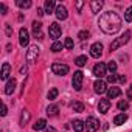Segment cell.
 Returning <instances> with one entry per match:
<instances>
[{
    "mask_svg": "<svg viewBox=\"0 0 132 132\" xmlns=\"http://www.w3.org/2000/svg\"><path fill=\"white\" fill-rule=\"evenodd\" d=\"M98 25H100V28H101L103 33H106V34H115V33H118L121 30L123 20H121V17L115 11H107V13H103L100 16Z\"/></svg>",
    "mask_w": 132,
    "mask_h": 132,
    "instance_id": "1",
    "label": "cell"
},
{
    "mask_svg": "<svg viewBox=\"0 0 132 132\" xmlns=\"http://www.w3.org/2000/svg\"><path fill=\"white\" fill-rule=\"evenodd\" d=\"M129 40H130V31H124V34H121L120 37H115V39H113V42L110 44V51L118 50L120 47L126 45Z\"/></svg>",
    "mask_w": 132,
    "mask_h": 132,
    "instance_id": "2",
    "label": "cell"
},
{
    "mask_svg": "<svg viewBox=\"0 0 132 132\" xmlns=\"http://www.w3.org/2000/svg\"><path fill=\"white\" fill-rule=\"evenodd\" d=\"M69 65L67 64H59V62H54L53 65H51V72L54 73V75H57V76H64V75H67L69 73Z\"/></svg>",
    "mask_w": 132,
    "mask_h": 132,
    "instance_id": "3",
    "label": "cell"
},
{
    "mask_svg": "<svg viewBox=\"0 0 132 132\" xmlns=\"http://www.w3.org/2000/svg\"><path fill=\"white\" fill-rule=\"evenodd\" d=\"M39 57V47L37 45H30L27 50V61L30 64H34Z\"/></svg>",
    "mask_w": 132,
    "mask_h": 132,
    "instance_id": "4",
    "label": "cell"
},
{
    "mask_svg": "<svg viewBox=\"0 0 132 132\" xmlns=\"http://www.w3.org/2000/svg\"><path fill=\"white\" fill-rule=\"evenodd\" d=\"M61 33H62V30H61V27H59V23H57V22H53V23H50L48 34H50V37H51L54 42L57 40V37H61Z\"/></svg>",
    "mask_w": 132,
    "mask_h": 132,
    "instance_id": "5",
    "label": "cell"
},
{
    "mask_svg": "<svg viewBox=\"0 0 132 132\" xmlns=\"http://www.w3.org/2000/svg\"><path fill=\"white\" fill-rule=\"evenodd\" d=\"M82 81H84V73L82 72H75V75H73V79H72V84H73V89L75 90H81L82 89Z\"/></svg>",
    "mask_w": 132,
    "mask_h": 132,
    "instance_id": "6",
    "label": "cell"
},
{
    "mask_svg": "<svg viewBox=\"0 0 132 132\" xmlns=\"http://www.w3.org/2000/svg\"><path fill=\"white\" fill-rule=\"evenodd\" d=\"M86 129H87V132H96L100 129V121L95 117H89L86 120Z\"/></svg>",
    "mask_w": 132,
    "mask_h": 132,
    "instance_id": "7",
    "label": "cell"
},
{
    "mask_svg": "<svg viewBox=\"0 0 132 132\" xmlns=\"http://www.w3.org/2000/svg\"><path fill=\"white\" fill-rule=\"evenodd\" d=\"M106 70H107V65L103 64V62H98L95 67H93V75L101 79L103 76H106Z\"/></svg>",
    "mask_w": 132,
    "mask_h": 132,
    "instance_id": "8",
    "label": "cell"
},
{
    "mask_svg": "<svg viewBox=\"0 0 132 132\" xmlns=\"http://www.w3.org/2000/svg\"><path fill=\"white\" fill-rule=\"evenodd\" d=\"M101 54H103V44L101 42H95L90 47V56L98 59V57H101Z\"/></svg>",
    "mask_w": 132,
    "mask_h": 132,
    "instance_id": "9",
    "label": "cell"
},
{
    "mask_svg": "<svg viewBox=\"0 0 132 132\" xmlns=\"http://www.w3.org/2000/svg\"><path fill=\"white\" fill-rule=\"evenodd\" d=\"M19 42L22 47H28V44H30V34L25 28H20V31H19Z\"/></svg>",
    "mask_w": 132,
    "mask_h": 132,
    "instance_id": "10",
    "label": "cell"
},
{
    "mask_svg": "<svg viewBox=\"0 0 132 132\" xmlns=\"http://www.w3.org/2000/svg\"><path fill=\"white\" fill-rule=\"evenodd\" d=\"M54 14H56V17H57L59 20H65V19L69 17L67 8H65L64 5H57V6H56V11H54Z\"/></svg>",
    "mask_w": 132,
    "mask_h": 132,
    "instance_id": "11",
    "label": "cell"
},
{
    "mask_svg": "<svg viewBox=\"0 0 132 132\" xmlns=\"http://www.w3.org/2000/svg\"><path fill=\"white\" fill-rule=\"evenodd\" d=\"M93 87H95V92H96V93H100V95H103V93H106V92L109 90V89H107V84H106L103 79H98V81H95Z\"/></svg>",
    "mask_w": 132,
    "mask_h": 132,
    "instance_id": "12",
    "label": "cell"
},
{
    "mask_svg": "<svg viewBox=\"0 0 132 132\" xmlns=\"http://www.w3.org/2000/svg\"><path fill=\"white\" fill-rule=\"evenodd\" d=\"M103 6H104V2H103V0H93V2H90V10H92L93 14H98V13L103 10Z\"/></svg>",
    "mask_w": 132,
    "mask_h": 132,
    "instance_id": "13",
    "label": "cell"
},
{
    "mask_svg": "<svg viewBox=\"0 0 132 132\" xmlns=\"http://www.w3.org/2000/svg\"><path fill=\"white\" fill-rule=\"evenodd\" d=\"M10 75H11V65H10L8 62H3V65H2V73H0V78H2L3 81H6V79L10 78Z\"/></svg>",
    "mask_w": 132,
    "mask_h": 132,
    "instance_id": "14",
    "label": "cell"
},
{
    "mask_svg": "<svg viewBox=\"0 0 132 132\" xmlns=\"http://www.w3.org/2000/svg\"><path fill=\"white\" fill-rule=\"evenodd\" d=\"M109 109H110V101H109V100H100V103H98V110H100V113H107Z\"/></svg>",
    "mask_w": 132,
    "mask_h": 132,
    "instance_id": "15",
    "label": "cell"
},
{
    "mask_svg": "<svg viewBox=\"0 0 132 132\" xmlns=\"http://www.w3.org/2000/svg\"><path fill=\"white\" fill-rule=\"evenodd\" d=\"M16 86H17V81L13 78V79H10L8 82H6V86H5V93L6 95H11L14 90H16Z\"/></svg>",
    "mask_w": 132,
    "mask_h": 132,
    "instance_id": "16",
    "label": "cell"
},
{
    "mask_svg": "<svg viewBox=\"0 0 132 132\" xmlns=\"http://www.w3.org/2000/svg\"><path fill=\"white\" fill-rule=\"evenodd\" d=\"M56 3H54V0H47L45 2V6H44V11L47 13V14H51V13H54L56 11Z\"/></svg>",
    "mask_w": 132,
    "mask_h": 132,
    "instance_id": "17",
    "label": "cell"
},
{
    "mask_svg": "<svg viewBox=\"0 0 132 132\" xmlns=\"http://www.w3.org/2000/svg\"><path fill=\"white\" fill-rule=\"evenodd\" d=\"M127 121V115L126 113H118V115H115V118H113V124L115 126H121V124H124Z\"/></svg>",
    "mask_w": 132,
    "mask_h": 132,
    "instance_id": "18",
    "label": "cell"
},
{
    "mask_svg": "<svg viewBox=\"0 0 132 132\" xmlns=\"http://www.w3.org/2000/svg\"><path fill=\"white\" fill-rule=\"evenodd\" d=\"M72 126H73L75 132H82V130L86 129V123H84V121H81V120H75V121L72 123Z\"/></svg>",
    "mask_w": 132,
    "mask_h": 132,
    "instance_id": "19",
    "label": "cell"
},
{
    "mask_svg": "<svg viewBox=\"0 0 132 132\" xmlns=\"http://www.w3.org/2000/svg\"><path fill=\"white\" fill-rule=\"evenodd\" d=\"M120 95H121V90H120L118 87H110V89L107 90L109 100H113V98H117V96H120Z\"/></svg>",
    "mask_w": 132,
    "mask_h": 132,
    "instance_id": "20",
    "label": "cell"
},
{
    "mask_svg": "<svg viewBox=\"0 0 132 132\" xmlns=\"http://www.w3.org/2000/svg\"><path fill=\"white\" fill-rule=\"evenodd\" d=\"M28 121H30V112H28L27 109H23V110H22V115H20V123H19V124L23 127Z\"/></svg>",
    "mask_w": 132,
    "mask_h": 132,
    "instance_id": "21",
    "label": "cell"
},
{
    "mask_svg": "<svg viewBox=\"0 0 132 132\" xmlns=\"http://www.w3.org/2000/svg\"><path fill=\"white\" fill-rule=\"evenodd\" d=\"M45 127H47V121H45L44 118L37 120V121L34 123V126H33V129H34V130H42V129H45Z\"/></svg>",
    "mask_w": 132,
    "mask_h": 132,
    "instance_id": "22",
    "label": "cell"
},
{
    "mask_svg": "<svg viewBox=\"0 0 132 132\" xmlns=\"http://www.w3.org/2000/svg\"><path fill=\"white\" fill-rule=\"evenodd\" d=\"M40 25H42V23H40V22H37V20H34V22H33V31H34V34H36V36H39L37 39H44V37H42V34H40Z\"/></svg>",
    "mask_w": 132,
    "mask_h": 132,
    "instance_id": "23",
    "label": "cell"
},
{
    "mask_svg": "<svg viewBox=\"0 0 132 132\" xmlns=\"http://www.w3.org/2000/svg\"><path fill=\"white\" fill-rule=\"evenodd\" d=\"M57 112H59V107H57V106H48V107H47V113H48L50 117L57 115Z\"/></svg>",
    "mask_w": 132,
    "mask_h": 132,
    "instance_id": "24",
    "label": "cell"
},
{
    "mask_svg": "<svg viewBox=\"0 0 132 132\" xmlns=\"http://www.w3.org/2000/svg\"><path fill=\"white\" fill-rule=\"evenodd\" d=\"M17 6H19V8L27 10V8H30V6H31V2H30V0H17Z\"/></svg>",
    "mask_w": 132,
    "mask_h": 132,
    "instance_id": "25",
    "label": "cell"
},
{
    "mask_svg": "<svg viewBox=\"0 0 132 132\" xmlns=\"http://www.w3.org/2000/svg\"><path fill=\"white\" fill-rule=\"evenodd\" d=\"M57 95H59V90H57L56 87H53V89L48 92V100H50V101H53V100H56V98H57Z\"/></svg>",
    "mask_w": 132,
    "mask_h": 132,
    "instance_id": "26",
    "label": "cell"
},
{
    "mask_svg": "<svg viewBox=\"0 0 132 132\" xmlns=\"http://www.w3.org/2000/svg\"><path fill=\"white\" fill-rule=\"evenodd\" d=\"M75 64L79 65V67H82V65L87 64V57H86V56H78V57L75 59Z\"/></svg>",
    "mask_w": 132,
    "mask_h": 132,
    "instance_id": "27",
    "label": "cell"
},
{
    "mask_svg": "<svg viewBox=\"0 0 132 132\" xmlns=\"http://www.w3.org/2000/svg\"><path fill=\"white\" fill-rule=\"evenodd\" d=\"M64 47L67 48V50H72V48L75 47V44H73V39H72V37H67V39L64 40Z\"/></svg>",
    "mask_w": 132,
    "mask_h": 132,
    "instance_id": "28",
    "label": "cell"
},
{
    "mask_svg": "<svg viewBox=\"0 0 132 132\" xmlns=\"http://www.w3.org/2000/svg\"><path fill=\"white\" fill-rule=\"evenodd\" d=\"M107 70L110 72V75H112V73H115V72H117V62L109 61V64H107Z\"/></svg>",
    "mask_w": 132,
    "mask_h": 132,
    "instance_id": "29",
    "label": "cell"
},
{
    "mask_svg": "<svg viewBox=\"0 0 132 132\" xmlns=\"http://www.w3.org/2000/svg\"><path fill=\"white\" fill-rule=\"evenodd\" d=\"M62 47H64V45H62L61 42H57V40H56V42L51 45V51H53V53H57V51H61V50H62Z\"/></svg>",
    "mask_w": 132,
    "mask_h": 132,
    "instance_id": "30",
    "label": "cell"
},
{
    "mask_svg": "<svg viewBox=\"0 0 132 132\" xmlns=\"http://www.w3.org/2000/svg\"><path fill=\"white\" fill-rule=\"evenodd\" d=\"M72 109H73L75 112H78V113H79V112H84V104H82V103H75V104L72 106Z\"/></svg>",
    "mask_w": 132,
    "mask_h": 132,
    "instance_id": "31",
    "label": "cell"
},
{
    "mask_svg": "<svg viewBox=\"0 0 132 132\" xmlns=\"http://www.w3.org/2000/svg\"><path fill=\"white\" fill-rule=\"evenodd\" d=\"M124 19H126V22H132V5L126 10V13H124Z\"/></svg>",
    "mask_w": 132,
    "mask_h": 132,
    "instance_id": "32",
    "label": "cell"
},
{
    "mask_svg": "<svg viewBox=\"0 0 132 132\" xmlns=\"http://www.w3.org/2000/svg\"><path fill=\"white\" fill-rule=\"evenodd\" d=\"M89 36H90V33H89L87 30H84V31H79V33H78V37H79L81 40H86V39H89Z\"/></svg>",
    "mask_w": 132,
    "mask_h": 132,
    "instance_id": "33",
    "label": "cell"
},
{
    "mask_svg": "<svg viewBox=\"0 0 132 132\" xmlns=\"http://www.w3.org/2000/svg\"><path fill=\"white\" fill-rule=\"evenodd\" d=\"M127 107H129L127 101H123V100H121V101L118 103V109H120V110H127Z\"/></svg>",
    "mask_w": 132,
    "mask_h": 132,
    "instance_id": "34",
    "label": "cell"
},
{
    "mask_svg": "<svg viewBox=\"0 0 132 132\" xmlns=\"http://www.w3.org/2000/svg\"><path fill=\"white\" fill-rule=\"evenodd\" d=\"M117 79H118V76H117L115 73H112V75H109V76H107V82H110V84L117 82Z\"/></svg>",
    "mask_w": 132,
    "mask_h": 132,
    "instance_id": "35",
    "label": "cell"
},
{
    "mask_svg": "<svg viewBox=\"0 0 132 132\" xmlns=\"http://www.w3.org/2000/svg\"><path fill=\"white\" fill-rule=\"evenodd\" d=\"M5 28H6V36H8V37H11V34H13L11 25H10V23H6V25H5Z\"/></svg>",
    "mask_w": 132,
    "mask_h": 132,
    "instance_id": "36",
    "label": "cell"
},
{
    "mask_svg": "<svg viewBox=\"0 0 132 132\" xmlns=\"http://www.w3.org/2000/svg\"><path fill=\"white\" fill-rule=\"evenodd\" d=\"M82 6H84V2H81V0H78V2H76V10H78V13H81Z\"/></svg>",
    "mask_w": 132,
    "mask_h": 132,
    "instance_id": "37",
    "label": "cell"
},
{
    "mask_svg": "<svg viewBox=\"0 0 132 132\" xmlns=\"http://www.w3.org/2000/svg\"><path fill=\"white\" fill-rule=\"evenodd\" d=\"M0 11H2V14H3V16L6 14V11H8V8H6V5H5V3H0Z\"/></svg>",
    "mask_w": 132,
    "mask_h": 132,
    "instance_id": "38",
    "label": "cell"
},
{
    "mask_svg": "<svg viewBox=\"0 0 132 132\" xmlns=\"http://www.w3.org/2000/svg\"><path fill=\"white\" fill-rule=\"evenodd\" d=\"M6 113H8V107H6V106L3 104V106H2V117H5Z\"/></svg>",
    "mask_w": 132,
    "mask_h": 132,
    "instance_id": "39",
    "label": "cell"
},
{
    "mask_svg": "<svg viewBox=\"0 0 132 132\" xmlns=\"http://www.w3.org/2000/svg\"><path fill=\"white\" fill-rule=\"evenodd\" d=\"M37 14H39V16H44V14H45V11H44L42 8H37Z\"/></svg>",
    "mask_w": 132,
    "mask_h": 132,
    "instance_id": "40",
    "label": "cell"
},
{
    "mask_svg": "<svg viewBox=\"0 0 132 132\" xmlns=\"http://www.w3.org/2000/svg\"><path fill=\"white\" fill-rule=\"evenodd\" d=\"M118 81H120V82H126V78H124V76H118Z\"/></svg>",
    "mask_w": 132,
    "mask_h": 132,
    "instance_id": "41",
    "label": "cell"
},
{
    "mask_svg": "<svg viewBox=\"0 0 132 132\" xmlns=\"http://www.w3.org/2000/svg\"><path fill=\"white\" fill-rule=\"evenodd\" d=\"M45 132H56V130H54V127H48V129H47Z\"/></svg>",
    "mask_w": 132,
    "mask_h": 132,
    "instance_id": "42",
    "label": "cell"
},
{
    "mask_svg": "<svg viewBox=\"0 0 132 132\" xmlns=\"http://www.w3.org/2000/svg\"><path fill=\"white\" fill-rule=\"evenodd\" d=\"M20 73H27V67H22L20 69Z\"/></svg>",
    "mask_w": 132,
    "mask_h": 132,
    "instance_id": "43",
    "label": "cell"
},
{
    "mask_svg": "<svg viewBox=\"0 0 132 132\" xmlns=\"http://www.w3.org/2000/svg\"><path fill=\"white\" fill-rule=\"evenodd\" d=\"M130 89H132V86H130Z\"/></svg>",
    "mask_w": 132,
    "mask_h": 132,
    "instance_id": "44",
    "label": "cell"
}]
</instances>
